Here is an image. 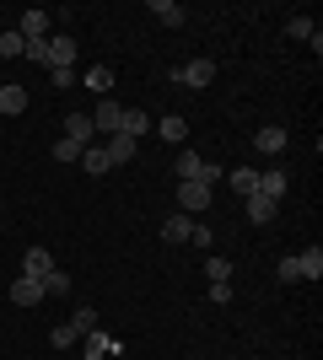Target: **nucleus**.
<instances>
[{"instance_id":"f257e3e1","label":"nucleus","mask_w":323,"mask_h":360,"mask_svg":"<svg viewBox=\"0 0 323 360\" xmlns=\"http://www.w3.org/2000/svg\"><path fill=\"white\" fill-rule=\"evenodd\" d=\"M92 328H97V312H92V307H76V312H70V323H60V328H54V349H70L76 339H87Z\"/></svg>"},{"instance_id":"f03ea898","label":"nucleus","mask_w":323,"mask_h":360,"mask_svg":"<svg viewBox=\"0 0 323 360\" xmlns=\"http://www.w3.org/2000/svg\"><path fill=\"white\" fill-rule=\"evenodd\" d=\"M172 81H178V86H210L215 81V60H189V65H178V70H172Z\"/></svg>"},{"instance_id":"7ed1b4c3","label":"nucleus","mask_w":323,"mask_h":360,"mask_svg":"<svg viewBox=\"0 0 323 360\" xmlns=\"http://www.w3.org/2000/svg\"><path fill=\"white\" fill-rule=\"evenodd\" d=\"M49 70H76V38H70V32H54V38H49Z\"/></svg>"},{"instance_id":"20e7f679","label":"nucleus","mask_w":323,"mask_h":360,"mask_svg":"<svg viewBox=\"0 0 323 360\" xmlns=\"http://www.w3.org/2000/svg\"><path fill=\"white\" fill-rule=\"evenodd\" d=\"M178 210L184 215L210 210V188H205V183H178Z\"/></svg>"},{"instance_id":"39448f33","label":"nucleus","mask_w":323,"mask_h":360,"mask_svg":"<svg viewBox=\"0 0 323 360\" xmlns=\"http://www.w3.org/2000/svg\"><path fill=\"white\" fill-rule=\"evenodd\" d=\"M22 274H32V280L44 285L49 274H54V253H49V248H27V253H22Z\"/></svg>"},{"instance_id":"423d86ee","label":"nucleus","mask_w":323,"mask_h":360,"mask_svg":"<svg viewBox=\"0 0 323 360\" xmlns=\"http://www.w3.org/2000/svg\"><path fill=\"white\" fill-rule=\"evenodd\" d=\"M65 140H76L81 150L97 140V129H92V113H65Z\"/></svg>"},{"instance_id":"0eeeda50","label":"nucleus","mask_w":323,"mask_h":360,"mask_svg":"<svg viewBox=\"0 0 323 360\" xmlns=\"http://www.w3.org/2000/svg\"><path fill=\"white\" fill-rule=\"evenodd\" d=\"M194 237V215H167V221H162V242H172V248H184V242Z\"/></svg>"},{"instance_id":"6e6552de","label":"nucleus","mask_w":323,"mask_h":360,"mask_svg":"<svg viewBox=\"0 0 323 360\" xmlns=\"http://www.w3.org/2000/svg\"><path fill=\"white\" fill-rule=\"evenodd\" d=\"M16 32H22V38H49V11H38V6H27V11L16 16Z\"/></svg>"},{"instance_id":"1a4fd4ad","label":"nucleus","mask_w":323,"mask_h":360,"mask_svg":"<svg viewBox=\"0 0 323 360\" xmlns=\"http://www.w3.org/2000/svg\"><path fill=\"white\" fill-rule=\"evenodd\" d=\"M119 339H108V333L103 328H92V333H87V339H81V355H87V360H103V355H119Z\"/></svg>"},{"instance_id":"9d476101","label":"nucleus","mask_w":323,"mask_h":360,"mask_svg":"<svg viewBox=\"0 0 323 360\" xmlns=\"http://www.w3.org/2000/svg\"><path fill=\"white\" fill-rule=\"evenodd\" d=\"M253 150H264V156H280V150H286V124H264L259 135H253Z\"/></svg>"},{"instance_id":"9b49d317","label":"nucleus","mask_w":323,"mask_h":360,"mask_svg":"<svg viewBox=\"0 0 323 360\" xmlns=\"http://www.w3.org/2000/svg\"><path fill=\"white\" fill-rule=\"evenodd\" d=\"M11 301L16 307H38V301H44V285H38L32 274H16L11 280Z\"/></svg>"},{"instance_id":"f8f14e48","label":"nucleus","mask_w":323,"mask_h":360,"mask_svg":"<svg viewBox=\"0 0 323 360\" xmlns=\"http://www.w3.org/2000/svg\"><path fill=\"white\" fill-rule=\"evenodd\" d=\"M108 167H124V162H129V156H135V150H140V140L135 135H108Z\"/></svg>"},{"instance_id":"ddd939ff","label":"nucleus","mask_w":323,"mask_h":360,"mask_svg":"<svg viewBox=\"0 0 323 360\" xmlns=\"http://www.w3.org/2000/svg\"><path fill=\"white\" fill-rule=\"evenodd\" d=\"M0 113H6V119H16V113H27V86H16V81H6V86H0Z\"/></svg>"},{"instance_id":"4468645a","label":"nucleus","mask_w":323,"mask_h":360,"mask_svg":"<svg viewBox=\"0 0 323 360\" xmlns=\"http://www.w3.org/2000/svg\"><path fill=\"white\" fill-rule=\"evenodd\" d=\"M119 119H124V108H119V103H97L92 129H97V135H119Z\"/></svg>"},{"instance_id":"2eb2a0df","label":"nucleus","mask_w":323,"mask_h":360,"mask_svg":"<svg viewBox=\"0 0 323 360\" xmlns=\"http://www.w3.org/2000/svg\"><path fill=\"white\" fill-rule=\"evenodd\" d=\"M286 188H291V178H286V172H280V167H270V172H259V194L264 199H286Z\"/></svg>"},{"instance_id":"dca6fc26","label":"nucleus","mask_w":323,"mask_h":360,"mask_svg":"<svg viewBox=\"0 0 323 360\" xmlns=\"http://www.w3.org/2000/svg\"><path fill=\"white\" fill-rule=\"evenodd\" d=\"M275 210H280L275 199H264V194H248V221H253V226H270V221H275Z\"/></svg>"},{"instance_id":"f3484780","label":"nucleus","mask_w":323,"mask_h":360,"mask_svg":"<svg viewBox=\"0 0 323 360\" xmlns=\"http://www.w3.org/2000/svg\"><path fill=\"white\" fill-rule=\"evenodd\" d=\"M81 81H87V91H92V97H108V91H113V70H108V65H92Z\"/></svg>"},{"instance_id":"a211bd4d","label":"nucleus","mask_w":323,"mask_h":360,"mask_svg":"<svg viewBox=\"0 0 323 360\" xmlns=\"http://www.w3.org/2000/svg\"><path fill=\"white\" fill-rule=\"evenodd\" d=\"M151 16L162 27H184V6H178V0H151Z\"/></svg>"},{"instance_id":"6ab92c4d","label":"nucleus","mask_w":323,"mask_h":360,"mask_svg":"<svg viewBox=\"0 0 323 360\" xmlns=\"http://www.w3.org/2000/svg\"><path fill=\"white\" fill-rule=\"evenodd\" d=\"M227 183H232V188H237V194H259V172H253V167H232V172H227Z\"/></svg>"},{"instance_id":"aec40b11","label":"nucleus","mask_w":323,"mask_h":360,"mask_svg":"<svg viewBox=\"0 0 323 360\" xmlns=\"http://www.w3.org/2000/svg\"><path fill=\"white\" fill-rule=\"evenodd\" d=\"M296 269H302V280H323V248H308V253H296Z\"/></svg>"},{"instance_id":"412c9836","label":"nucleus","mask_w":323,"mask_h":360,"mask_svg":"<svg viewBox=\"0 0 323 360\" xmlns=\"http://www.w3.org/2000/svg\"><path fill=\"white\" fill-rule=\"evenodd\" d=\"M22 54H27V38H22L16 27H6L0 32V60H22Z\"/></svg>"},{"instance_id":"4be33fe9","label":"nucleus","mask_w":323,"mask_h":360,"mask_svg":"<svg viewBox=\"0 0 323 360\" xmlns=\"http://www.w3.org/2000/svg\"><path fill=\"white\" fill-rule=\"evenodd\" d=\"M146 129H151V119H146V113H140V108H124V119H119V135H146Z\"/></svg>"},{"instance_id":"5701e85b","label":"nucleus","mask_w":323,"mask_h":360,"mask_svg":"<svg viewBox=\"0 0 323 360\" xmlns=\"http://www.w3.org/2000/svg\"><path fill=\"white\" fill-rule=\"evenodd\" d=\"M200 167H205V162H200V156H194L189 146L178 150V183H194V178H200Z\"/></svg>"},{"instance_id":"b1692460","label":"nucleus","mask_w":323,"mask_h":360,"mask_svg":"<svg viewBox=\"0 0 323 360\" xmlns=\"http://www.w3.org/2000/svg\"><path fill=\"white\" fill-rule=\"evenodd\" d=\"M81 167H87L92 178H103V172H108V150L103 146H87V150H81Z\"/></svg>"},{"instance_id":"393cba45","label":"nucleus","mask_w":323,"mask_h":360,"mask_svg":"<svg viewBox=\"0 0 323 360\" xmlns=\"http://www.w3.org/2000/svg\"><path fill=\"white\" fill-rule=\"evenodd\" d=\"M156 135H162V140H172V146H178V140L189 135V124L178 119V113H172V119H162V124H156Z\"/></svg>"},{"instance_id":"a878e982","label":"nucleus","mask_w":323,"mask_h":360,"mask_svg":"<svg viewBox=\"0 0 323 360\" xmlns=\"http://www.w3.org/2000/svg\"><path fill=\"white\" fill-rule=\"evenodd\" d=\"M44 296H70V274H60V269H54V274L44 280Z\"/></svg>"},{"instance_id":"bb28decb","label":"nucleus","mask_w":323,"mask_h":360,"mask_svg":"<svg viewBox=\"0 0 323 360\" xmlns=\"http://www.w3.org/2000/svg\"><path fill=\"white\" fill-rule=\"evenodd\" d=\"M312 16H291V22H286V38H312Z\"/></svg>"},{"instance_id":"cd10ccee","label":"nucleus","mask_w":323,"mask_h":360,"mask_svg":"<svg viewBox=\"0 0 323 360\" xmlns=\"http://www.w3.org/2000/svg\"><path fill=\"white\" fill-rule=\"evenodd\" d=\"M275 274H280V285H296V280H302V269H296V253H291V258H280V269H275Z\"/></svg>"},{"instance_id":"c85d7f7f","label":"nucleus","mask_w":323,"mask_h":360,"mask_svg":"<svg viewBox=\"0 0 323 360\" xmlns=\"http://www.w3.org/2000/svg\"><path fill=\"white\" fill-rule=\"evenodd\" d=\"M54 162H81V146L76 140H60V146H54Z\"/></svg>"},{"instance_id":"c756f323","label":"nucleus","mask_w":323,"mask_h":360,"mask_svg":"<svg viewBox=\"0 0 323 360\" xmlns=\"http://www.w3.org/2000/svg\"><path fill=\"white\" fill-rule=\"evenodd\" d=\"M205 274H210V285H215V280H227V274H232V264H227V258H205Z\"/></svg>"},{"instance_id":"7c9ffc66","label":"nucleus","mask_w":323,"mask_h":360,"mask_svg":"<svg viewBox=\"0 0 323 360\" xmlns=\"http://www.w3.org/2000/svg\"><path fill=\"white\" fill-rule=\"evenodd\" d=\"M27 60L32 65H49V38H32V44H27Z\"/></svg>"},{"instance_id":"2f4dec72","label":"nucleus","mask_w":323,"mask_h":360,"mask_svg":"<svg viewBox=\"0 0 323 360\" xmlns=\"http://www.w3.org/2000/svg\"><path fill=\"white\" fill-rule=\"evenodd\" d=\"M210 301H215V307H227V301H232V280H215V285H210Z\"/></svg>"},{"instance_id":"473e14b6","label":"nucleus","mask_w":323,"mask_h":360,"mask_svg":"<svg viewBox=\"0 0 323 360\" xmlns=\"http://www.w3.org/2000/svg\"><path fill=\"white\" fill-rule=\"evenodd\" d=\"M189 242H194V248H210V242H215V231H210V226H200V221H194V237H189Z\"/></svg>"},{"instance_id":"72a5a7b5","label":"nucleus","mask_w":323,"mask_h":360,"mask_svg":"<svg viewBox=\"0 0 323 360\" xmlns=\"http://www.w3.org/2000/svg\"><path fill=\"white\" fill-rule=\"evenodd\" d=\"M49 75H54V86H60V91L76 86V70H49Z\"/></svg>"}]
</instances>
